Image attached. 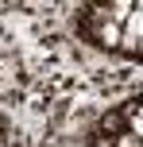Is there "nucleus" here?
<instances>
[{
  "instance_id": "f257e3e1",
  "label": "nucleus",
  "mask_w": 143,
  "mask_h": 147,
  "mask_svg": "<svg viewBox=\"0 0 143 147\" xmlns=\"http://www.w3.org/2000/svg\"><path fill=\"white\" fill-rule=\"evenodd\" d=\"M120 47H128V51H139V47H143V4H136V12H132L128 27H124Z\"/></svg>"
},
{
  "instance_id": "7ed1b4c3",
  "label": "nucleus",
  "mask_w": 143,
  "mask_h": 147,
  "mask_svg": "<svg viewBox=\"0 0 143 147\" xmlns=\"http://www.w3.org/2000/svg\"><path fill=\"white\" fill-rule=\"evenodd\" d=\"M120 39H124V31L116 27V23H105V27H101V43L105 47H120Z\"/></svg>"
},
{
  "instance_id": "f03ea898",
  "label": "nucleus",
  "mask_w": 143,
  "mask_h": 147,
  "mask_svg": "<svg viewBox=\"0 0 143 147\" xmlns=\"http://www.w3.org/2000/svg\"><path fill=\"white\" fill-rule=\"evenodd\" d=\"M108 12H112V23L120 27V23H128V20H132V12H136V4H128V0H116V4L108 8Z\"/></svg>"
},
{
  "instance_id": "20e7f679",
  "label": "nucleus",
  "mask_w": 143,
  "mask_h": 147,
  "mask_svg": "<svg viewBox=\"0 0 143 147\" xmlns=\"http://www.w3.org/2000/svg\"><path fill=\"white\" fill-rule=\"evenodd\" d=\"M120 147H143V143L136 140V132H132V136H124V140H120Z\"/></svg>"
}]
</instances>
